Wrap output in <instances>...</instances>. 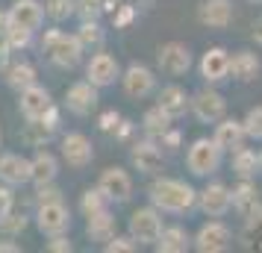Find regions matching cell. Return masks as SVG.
Segmentation results:
<instances>
[{
    "label": "cell",
    "instance_id": "1",
    "mask_svg": "<svg viewBox=\"0 0 262 253\" xmlns=\"http://www.w3.org/2000/svg\"><path fill=\"white\" fill-rule=\"evenodd\" d=\"M147 197L159 212H171V215H183L198 206V192L189 182L174 180V177H159L147 186Z\"/></svg>",
    "mask_w": 262,
    "mask_h": 253
},
{
    "label": "cell",
    "instance_id": "2",
    "mask_svg": "<svg viewBox=\"0 0 262 253\" xmlns=\"http://www.w3.org/2000/svg\"><path fill=\"white\" fill-rule=\"evenodd\" d=\"M38 48H41V53H45L56 68H62V71L77 68V65L83 62V53H85V48L80 44L77 33H62L59 27L45 30V36H41V41H38Z\"/></svg>",
    "mask_w": 262,
    "mask_h": 253
},
{
    "label": "cell",
    "instance_id": "3",
    "mask_svg": "<svg viewBox=\"0 0 262 253\" xmlns=\"http://www.w3.org/2000/svg\"><path fill=\"white\" fill-rule=\"evenodd\" d=\"M221 156H224V150L218 147V142L203 135V139H194L191 147L186 150V165L194 177H209L221 168Z\"/></svg>",
    "mask_w": 262,
    "mask_h": 253
},
{
    "label": "cell",
    "instance_id": "4",
    "mask_svg": "<svg viewBox=\"0 0 262 253\" xmlns=\"http://www.w3.org/2000/svg\"><path fill=\"white\" fill-rule=\"evenodd\" d=\"M127 229H130V236L139 241V244H156L159 236H162V229H165L162 227V212H159L154 203L139 206V209L130 215Z\"/></svg>",
    "mask_w": 262,
    "mask_h": 253
},
{
    "label": "cell",
    "instance_id": "5",
    "mask_svg": "<svg viewBox=\"0 0 262 253\" xmlns=\"http://www.w3.org/2000/svg\"><path fill=\"white\" fill-rule=\"evenodd\" d=\"M59 153H62V162L68 165V168L80 171V168H89L92 165V159H95V145H92V139L85 133H65L59 139Z\"/></svg>",
    "mask_w": 262,
    "mask_h": 253
},
{
    "label": "cell",
    "instance_id": "6",
    "mask_svg": "<svg viewBox=\"0 0 262 253\" xmlns=\"http://www.w3.org/2000/svg\"><path fill=\"white\" fill-rule=\"evenodd\" d=\"M156 68L165 77H183L191 68V50L183 41H165L156 48Z\"/></svg>",
    "mask_w": 262,
    "mask_h": 253
},
{
    "label": "cell",
    "instance_id": "7",
    "mask_svg": "<svg viewBox=\"0 0 262 253\" xmlns=\"http://www.w3.org/2000/svg\"><path fill=\"white\" fill-rule=\"evenodd\" d=\"M100 103V88H97L92 80H77L65 88V109L77 115V118H85L92 115Z\"/></svg>",
    "mask_w": 262,
    "mask_h": 253
},
{
    "label": "cell",
    "instance_id": "8",
    "mask_svg": "<svg viewBox=\"0 0 262 253\" xmlns=\"http://www.w3.org/2000/svg\"><path fill=\"white\" fill-rule=\"evenodd\" d=\"M233 244V229L227 227L224 221H206L201 229H198V236L191 239V247L198 253H224L227 247Z\"/></svg>",
    "mask_w": 262,
    "mask_h": 253
},
{
    "label": "cell",
    "instance_id": "9",
    "mask_svg": "<svg viewBox=\"0 0 262 253\" xmlns=\"http://www.w3.org/2000/svg\"><path fill=\"white\" fill-rule=\"evenodd\" d=\"M36 227L41 236H59L71 229V209L65 200H53V203H38L36 206Z\"/></svg>",
    "mask_w": 262,
    "mask_h": 253
},
{
    "label": "cell",
    "instance_id": "10",
    "mask_svg": "<svg viewBox=\"0 0 262 253\" xmlns=\"http://www.w3.org/2000/svg\"><path fill=\"white\" fill-rule=\"evenodd\" d=\"M121 74L124 71H121L118 59L112 53H106V50L92 53V59L85 62V80H92L97 88H109V85L121 83Z\"/></svg>",
    "mask_w": 262,
    "mask_h": 253
},
{
    "label": "cell",
    "instance_id": "11",
    "mask_svg": "<svg viewBox=\"0 0 262 253\" xmlns=\"http://www.w3.org/2000/svg\"><path fill=\"white\" fill-rule=\"evenodd\" d=\"M121 88H124V95L133 97V100H144L147 95L156 91V74L150 71L147 65L133 62V65H127L124 74H121Z\"/></svg>",
    "mask_w": 262,
    "mask_h": 253
},
{
    "label": "cell",
    "instance_id": "12",
    "mask_svg": "<svg viewBox=\"0 0 262 253\" xmlns=\"http://www.w3.org/2000/svg\"><path fill=\"white\" fill-rule=\"evenodd\" d=\"M130 162H133V168L139 171V174H147V177H156L159 171L165 168V156H162L156 139L133 142L130 145Z\"/></svg>",
    "mask_w": 262,
    "mask_h": 253
},
{
    "label": "cell",
    "instance_id": "13",
    "mask_svg": "<svg viewBox=\"0 0 262 253\" xmlns=\"http://www.w3.org/2000/svg\"><path fill=\"white\" fill-rule=\"evenodd\" d=\"M59 133V109L53 106L45 118H30L21 130V142L30 147H45Z\"/></svg>",
    "mask_w": 262,
    "mask_h": 253
},
{
    "label": "cell",
    "instance_id": "14",
    "mask_svg": "<svg viewBox=\"0 0 262 253\" xmlns=\"http://www.w3.org/2000/svg\"><path fill=\"white\" fill-rule=\"evenodd\" d=\"M0 182H6L12 189L33 182V159L12 153V150H0Z\"/></svg>",
    "mask_w": 262,
    "mask_h": 253
},
{
    "label": "cell",
    "instance_id": "15",
    "mask_svg": "<svg viewBox=\"0 0 262 253\" xmlns=\"http://www.w3.org/2000/svg\"><path fill=\"white\" fill-rule=\"evenodd\" d=\"M191 115L201 124H218L227 115V100L215 88H201L198 95H191Z\"/></svg>",
    "mask_w": 262,
    "mask_h": 253
},
{
    "label": "cell",
    "instance_id": "16",
    "mask_svg": "<svg viewBox=\"0 0 262 253\" xmlns=\"http://www.w3.org/2000/svg\"><path fill=\"white\" fill-rule=\"evenodd\" d=\"M53 106H56V103H53V95H50L41 83H33L30 88L18 91V112L24 115V121L45 118Z\"/></svg>",
    "mask_w": 262,
    "mask_h": 253
},
{
    "label": "cell",
    "instance_id": "17",
    "mask_svg": "<svg viewBox=\"0 0 262 253\" xmlns=\"http://www.w3.org/2000/svg\"><path fill=\"white\" fill-rule=\"evenodd\" d=\"M198 206L203 215L209 218H221L233 209V192L227 189L224 182H209L198 192Z\"/></svg>",
    "mask_w": 262,
    "mask_h": 253
},
{
    "label": "cell",
    "instance_id": "18",
    "mask_svg": "<svg viewBox=\"0 0 262 253\" xmlns=\"http://www.w3.org/2000/svg\"><path fill=\"white\" fill-rule=\"evenodd\" d=\"M97 186L103 189V194H106L112 203H127V200L133 197V177L124 168H118V165L100 171Z\"/></svg>",
    "mask_w": 262,
    "mask_h": 253
},
{
    "label": "cell",
    "instance_id": "19",
    "mask_svg": "<svg viewBox=\"0 0 262 253\" xmlns=\"http://www.w3.org/2000/svg\"><path fill=\"white\" fill-rule=\"evenodd\" d=\"M236 9H233V0H201L198 6V21L209 30H224L233 24Z\"/></svg>",
    "mask_w": 262,
    "mask_h": 253
},
{
    "label": "cell",
    "instance_id": "20",
    "mask_svg": "<svg viewBox=\"0 0 262 253\" xmlns=\"http://www.w3.org/2000/svg\"><path fill=\"white\" fill-rule=\"evenodd\" d=\"M45 6H41V0H12V6H9V21L15 27H24V30H33L38 33L41 24H45Z\"/></svg>",
    "mask_w": 262,
    "mask_h": 253
},
{
    "label": "cell",
    "instance_id": "21",
    "mask_svg": "<svg viewBox=\"0 0 262 253\" xmlns=\"http://www.w3.org/2000/svg\"><path fill=\"white\" fill-rule=\"evenodd\" d=\"M215 142L224 153H233L238 147H245V139H248V130H245V121H236V118H221L215 124Z\"/></svg>",
    "mask_w": 262,
    "mask_h": 253
},
{
    "label": "cell",
    "instance_id": "22",
    "mask_svg": "<svg viewBox=\"0 0 262 253\" xmlns=\"http://www.w3.org/2000/svg\"><path fill=\"white\" fill-rule=\"evenodd\" d=\"M201 77L206 83H221L230 77V53L224 48H209L201 56Z\"/></svg>",
    "mask_w": 262,
    "mask_h": 253
},
{
    "label": "cell",
    "instance_id": "23",
    "mask_svg": "<svg viewBox=\"0 0 262 253\" xmlns=\"http://www.w3.org/2000/svg\"><path fill=\"white\" fill-rule=\"evenodd\" d=\"M156 103L165 109L174 121L183 118L186 112H191V97L186 95V88H183V85H177V83L162 85V88H159V95H156Z\"/></svg>",
    "mask_w": 262,
    "mask_h": 253
},
{
    "label": "cell",
    "instance_id": "24",
    "mask_svg": "<svg viewBox=\"0 0 262 253\" xmlns=\"http://www.w3.org/2000/svg\"><path fill=\"white\" fill-rule=\"evenodd\" d=\"M0 74H3V83L9 85L15 95H18V91H24V88H30L33 83H38L36 65H33V62H27V59H18V62L12 59Z\"/></svg>",
    "mask_w": 262,
    "mask_h": 253
},
{
    "label": "cell",
    "instance_id": "25",
    "mask_svg": "<svg viewBox=\"0 0 262 253\" xmlns=\"http://www.w3.org/2000/svg\"><path fill=\"white\" fill-rule=\"evenodd\" d=\"M262 71V62L256 53H250V50H236V53H230V77L238 80V83H253Z\"/></svg>",
    "mask_w": 262,
    "mask_h": 253
},
{
    "label": "cell",
    "instance_id": "26",
    "mask_svg": "<svg viewBox=\"0 0 262 253\" xmlns=\"http://www.w3.org/2000/svg\"><path fill=\"white\" fill-rule=\"evenodd\" d=\"M59 177V156L50 153L48 147H38L33 153V186H48Z\"/></svg>",
    "mask_w": 262,
    "mask_h": 253
},
{
    "label": "cell",
    "instance_id": "27",
    "mask_svg": "<svg viewBox=\"0 0 262 253\" xmlns=\"http://www.w3.org/2000/svg\"><path fill=\"white\" fill-rule=\"evenodd\" d=\"M233 209H236L242 218H250L253 212H259L262 203H259V192L253 180H238V186L233 189Z\"/></svg>",
    "mask_w": 262,
    "mask_h": 253
},
{
    "label": "cell",
    "instance_id": "28",
    "mask_svg": "<svg viewBox=\"0 0 262 253\" xmlns=\"http://www.w3.org/2000/svg\"><path fill=\"white\" fill-rule=\"evenodd\" d=\"M85 236L97 244H106L109 239H115L118 236V224H115V215L112 212H100V215H92L85 218Z\"/></svg>",
    "mask_w": 262,
    "mask_h": 253
},
{
    "label": "cell",
    "instance_id": "29",
    "mask_svg": "<svg viewBox=\"0 0 262 253\" xmlns=\"http://www.w3.org/2000/svg\"><path fill=\"white\" fill-rule=\"evenodd\" d=\"M233 156V171H236L238 180H253L262 168V156L256 150H250V147H238L230 153Z\"/></svg>",
    "mask_w": 262,
    "mask_h": 253
},
{
    "label": "cell",
    "instance_id": "30",
    "mask_svg": "<svg viewBox=\"0 0 262 253\" xmlns=\"http://www.w3.org/2000/svg\"><path fill=\"white\" fill-rule=\"evenodd\" d=\"M154 247L159 253H186L191 247V236H189V229H183V227H165Z\"/></svg>",
    "mask_w": 262,
    "mask_h": 253
},
{
    "label": "cell",
    "instance_id": "31",
    "mask_svg": "<svg viewBox=\"0 0 262 253\" xmlns=\"http://www.w3.org/2000/svg\"><path fill=\"white\" fill-rule=\"evenodd\" d=\"M171 124H174V118H171V115H168L159 103H156V106H150L147 112H144L142 130L147 133V139H159L162 133H168V130H171Z\"/></svg>",
    "mask_w": 262,
    "mask_h": 253
},
{
    "label": "cell",
    "instance_id": "32",
    "mask_svg": "<svg viewBox=\"0 0 262 253\" xmlns=\"http://www.w3.org/2000/svg\"><path fill=\"white\" fill-rule=\"evenodd\" d=\"M74 33H77V38L85 50H100L103 41H106V30L100 27V21H80V27Z\"/></svg>",
    "mask_w": 262,
    "mask_h": 253
},
{
    "label": "cell",
    "instance_id": "33",
    "mask_svg": "<svg viewBox=\"0 0 262 253\" xmlns=\"http://www.w3.org/2000/svg\"><path fill=\"white\" fill-rule=\"evenodd\" d=\"M109 206H112V200L103 194V189H100V186H95V189H85V192L80 194V212H83L85 218L100 215V212H106Z\"/></svg>",
    "mask_w": 262,
    "mask_h": 253
},
{
    "label": "cell",
    "instance_id": "34",
    "mask_svg": "<svg viewBox=\"0 0 262 253\" xmlns=\"http://www.w3.org/2000/svg\"><path fill=\"white\" fill-rule=\"evenodd\" d=\"M27 224H30V218H27L18 206L6 209V212H0V236L15 239V236H21V233L27 229Z\"/></svg>",
    "mask_w": 262,
    "mask_h": 253
},
{
    "label": "cell",
    "instance_id": "35",
    "mask_svg": "<svg viewBox=\"0 0 262 253\" xmlns=\"http://www.w3.org/2000/svg\"><path fill=\"white\" fill-rule=\"evenodd\" d=\"M41 6H45L48 21H53V24H62V21H68V18L74 15L77 0H41Z\"/></svg>",
    "mask_w": 262,
    "mask_h": 253
},
{
    "label": "cell",
    "instance_id": "36",
    "mask_svg": "<svg viewBox=\"0 0 262 253\" xmlns=\"http://www.w3.org/2000/svg\"><path fill=\"white\" fill-rule=\"evenodd\" d=\"M245 247H259L262 250V209L253 212L250 218H245V233H242Z\"/></svg>",
    "mask_w": 262,
    "mask_h": 253
},
{
    "label": "cell",
    "instance_id": "37",
    "mask_svg": "<svg viewBox=\"0 0 262 253\" xmlns=\"http://www.w3.org/2000/svg\"><path fill=\"white\" fill-rule=\"evenodd\" d=\"M109 9L106 0H77V6H74V15L80 18V21H97L100 15Z\"/></svg>",
    "mask_w": 262,
    "mask_h": 253
},
{
    "label": "cell",
    "instance_id": "38",
    "mask_svg": "<svg viewBox=\"0 0 262 253\" xmlns=\"http://www.w3.org/2000/svg\"><path fill=\"white\" fill-rule=\"evenodd\" d=\"M33 30H24V27H15L12 21H9V30H6V38H9V44H12V50L18 53V50H27L30 44H33Z\"/></svg>",
    "mask_w": 262,
    "mask_h": 253
},
{
    "label": "cell",
    "instance_id": "39",
    "mask_svg": "<svg viewBox=\"0 0 262 253\" xmlns=\"http://www.w3.org/2000/svg\"><path fill=\"white\" fill-rule=\"evenodd\" d=\"M103 250L106 253H133V250H139V241L127 233V236H115V239H109L106 244H103Z\"/></svg>",
    "mask_w": 262,
    "mask_h": 253
},
{
    "label": "cell",
    "instance_id": "40",
    "mask_svg": "<svg viewBox=\"0 0 262 253\" xmlns=\"http://www.w3.org/2000/svg\"><path fill=\"white\" fill-rule=\"evenodd\" d=\"M242 121H245L248 139H259V142H262V106H253Z\"/></svg>",
    "mask_w": 262,
    "mask_h": 253
},
{
    "label": "cell",
    "instance_id": "41",
    "mask_svg": "<svg viewBox=\"0 0 262 253\" xmlns=\"http://www.w3.org/2000/svg\"><path fill=\"white\" fill-rule=\"evenodd\" d=\"M45 247H48L50 253H71V250H74V244H71V239H68V233H59V236H48Z\"/></svg>",
    "mask_w": 262,
    "mask_h": 253
},
{
    "label": "cell",
    "instance_id": "42",
    "mask_svg": "<svg viewBox=\"0 0 262 253\" xmlns=\"http://www.w3.org/2000/svg\"><path fill=\"white\" fill-rule=\"evenodd\" d=\"M53 200H62V192L56 189V182L36 186V206H38V203H53Z\"/></svg>",
    "mask_w": 262,
    "mask_h": 253
},
{
    "label": "cell",
    "instance_id": "43",
    "mask_svg": "<svg viewBox=\"0 0 262 253\" xmlns=\"http://www.w3.org/2000/svg\"><path fill=\"white\" fill-rule=\"evenodd\" d=\"M121 112H115V109H106V112H100V118H97V127L103 130V133H115L121 124Z\"/></svg>",
    "mask_w": 262,
    "mask_h": 253
},
{
    "label": "cell",
    "instance_id": "44",
    "mask_svg": "<svg viewBox=\"0 0 262 253\" xmlns=\"http://www.w3.org/2000/svg\"><path fill=\"white\" fill-rule=\"evenodd\" d=\"M12 206H15L12 186H6V182H0V212H6V209H12Z\"/></svg>",
    "mask_w": 262,
    "mask_h": 253
},
{
    "label": "cell",
    "instance_id": "45",
    "mask_svg": "<svg viewBox=\"0 0 262 253\" xmlns=\"http://www.w3.org/2000/svg\"><path fill=\"white\" fill-rule=\"evenodd\" d=\"M156 142H159L162 147H168V150H177V147H180V133L171 127V130H168V133H162Z\"/></svg>",
    "mask_w": 262,
    "mask_h": 253
},
{
    "label": "cell",
    "instance_id": "46",
    "mask_svg": "<svg viewBox=\"0 0 262 253\" xmlns=\"http://www.w3.org/2000/svg\"><path fill=\"white\" fill-rule=\"evenodd\" d=\"M12 53H15V50H12V44H9V38L0 36V71L12 62Z\"/></svg>",
    "mask_w": 262,
    "mask_h": 253
},
{
    "label": "cell",
    "instance_id": "47",
    "mask_svg": "<svg viewBox=\"0 0 262 253\" xmlns=\"http://www.w3.org/2000/svg\"><path fill=\"white\" fill-rule=\"evenodd\" d=\"M112 135H115V139H121V142H127V139L133 135V121H121L118 130H115Z\"/></svg>",
    "mask_w": 262,
    "mask_h": 253
},
{
    "label": "cell",
    "instance_id": "48",
    "mask_svg": "<svg viewBox=\"0 0 262 253\" xmlns=\"http://www.w3.org/2000/svg\"><path fill=\"white\" fill-rule=\"evenodd\" d=\"M0 253H21V244L12 241L9 236H3V239H0Z\"/></svg>",
    "mask_w": 262,
    "mask_h": 253
},
{
    "label": "cell",
    "instance_id": "49",
    "mask_svg": "<svg viewBox=\"0 0 262 253\" xmlns=\"http://www.w3.org/2000/svg\"><path fill=\"white\" fill-rule=\"evenodd\" d=\"M130 18H133V6H121V12L115 15V24H118V27H124L127 21H130Z\"/></svg>",
    "mask_w": 262,
    "mask_h": 253
},
{
    "label": "cell",
    "instance_id": "50",
    "mask_svg": "<svg viewBox=\"0 0 262 253\" xmlns=\"http://www.w3.org/2000/svg\"><path fill=\"white\" fill-rule=\"evenodd\" d=\"M9 30V9H0V36H6Z\"/></svg>",
    "mask_w": 262,
    "mask_h": 253
},
{
    "label": "cell",
    "instance_id": "51",
    "mask_svg": "<svg viewBox=\"0 0 262 253\" xmlns=\"http://www.w3.org/2000/svg\"><path fill=\"white\" fill-rule=\"evenodd\" d=\"M253 41H256V44H262V18H256V21H253Z\"/></svg>",
    "mask_w": 262,
    "mask_h": 253
},
{
    "label": "cell",
    "instance_id": "52",
    "mask_svg": "<svg viewBox=\"0 0 262 253\" xmlns=\"http://www.w3.org/2000/svg\"><path fill=\"white\" fill-rule=\"evenodd\" d=\"M0 147H3V130H0Z\"/></svg>",
    "mask_w": 262,
    "mask_h": 253
},
{
    "label": "cell",
    "instance_id": "53",
    "mask_svg": "<svg viewBox=\"0 0 262 253\" xmlns=\"http://www.w3.org/2000/svg\"><path fill=\"white\" fill-rule=\"evenodd\" d=\"M248 3H262V0H248Z\"/></svg>",
    "mask_w": 262,
    "mask_h": 253
},
{
    "label": "cell",
    "instance_id": "54",
    "mask_svg": "<svg viewBox=\"0 0 262 253\" xmlns=\"http://www.w3.org/2000/svg\"><path fill=\"white\" fill-rule=\"evenodd\" d=\"M259 156H262V150H259Z\"/></svg>",
    "mask_w": 262,
    "mask_h": 253
}]
</instances>
